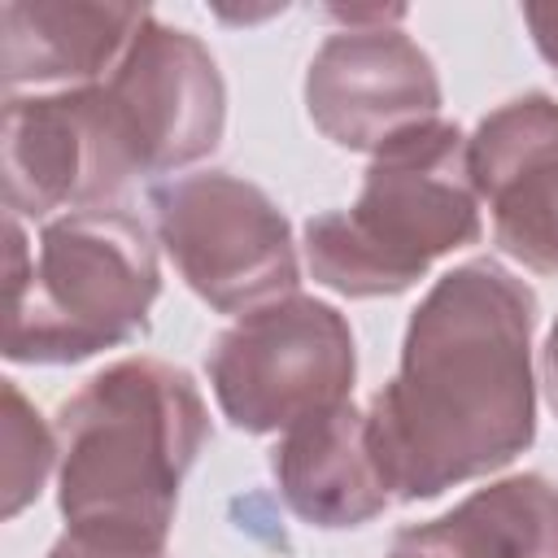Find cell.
Returning <instances> with one entry per match:
<instances>
[{
  "label": "cell",
  "instance_id": "6da1fadb",
  "mask_svg": "<svg viewBox=\"0 0 558 558\" xmlns=\"http://www.w3.org/2000/svg\"><path fill=\"white\" fill-rule=\"evenodd\" d=\"M536 296L493 257L453 266L410 314L366 432L397 501H427L514 462L536 436Z\"/></svg>",
  "mask_w": 558,
  "mask_h": 558
},
{
  "label": "cell",
  "instance_id": "7a4b0ae2",
  "mask_svg": "<svg viewBox=\"0 0 558 558\" xmlns=\"http://www.w3.org/2000/svg\"><path fill=\"white\" fill-rule=\"evenodd\" d=\"M209 440V410L187 371L122 357L57 410V506L65 527L166 541L179 484Z\"/></svg>",
  "mask_w": 558,
  "mask_h": 558
},
{
  "label": "cell",
  "instance_id": "3957f363",
  "mask_svg": "<svg viewBox=\"0 0 558 558\" xmlns=\"http://www.w3.org/2000/svg\"><path fill=\"white\" fill-rule=\"evenodd\" d=\"M475 240L480 196L466 170V135L440 118L371 157L353 209H327L305 222V262L340 296H397L436 257Z\"/></svg>",
  "mask_w": 558,
  "mask_h": 558
},
{
  "label": "cell",
  "instance_id": "277c9868",
  "mask_svg": "<svg viewBox=\"0 0 558 558\" xmlns=\"http://www.w3.org/2000/svg\"><path fill=\"white\" fill-rule=\"evenodd\" d=\"M9 235V323L4 357L31 366H70L148 331L161 292L148 227L126 209H70L39 235L35 262L17 214Z\"/></svg>",
  "mask_w": 558,
  "mask_h": 558
},
{
  "label": "cell",
  "instance_id": "5b68a950",
  "mask_svg": "<svg viewBox=\"0 0 558 558\" xmlns=\"http://www.w3.org/2000/svg\"><path fill=\"white\" fill-rule=\"evenodd\" d=\"M205 366L231 427L266 436L344 405L353 392L357 353L336 305L283 296L231 323L214 340Z\"/></svg>",
  "mask_w": 558,
  "mask_h": 558
},
{
  "label": "cell",
  "instance_id": "8992f818",
  "mask_svg": "<svg viewBox=\"0 0 558 558\" xmlns=\"http://www.w3.org/2000/svg\"><path fill=\"white\" fill-rule=\"evenodd\" d=\"M157 235L187 288L218 314H253L296 296L301 262L283 209L227 170L148 187Z\"/></svg>",
  "mask_w": 558,
  "mask_h": 558
},
{
  "label": "cell",
  "instance_id": "52a82bcc",
  "mask_svg": "<svg viewBox=\"0 0 558 558\" xmlns=\"http://www.w3.org/2000/svg\"><path fill=\"white\" fill-rule=\"evenodd\" d=\"M122 170L166 174L209 157L227 126V87L209 48L157 17L140 26L122 61L92 83Z\"/></svg>",
  "mask_w": 558,
  "mask_h": 558
},
{
  "label": "cell",
  "instance_id": "ba28073f",
  "mask_svg": "<svg viewBox=\"0 0 558 558\" xmlns=\"http://www.w3.org/2000/svg\"><path fill=\"white\" fill-rule=\"evenodd\" d=\"M310 122L349 153H379L397 135L440 122L432 57L397 26H344L323 39L305 74Z\"/></svg>",
  "mask_w": 558,
  "mask_h": 558
},
{
  "label": "cell",
  "instance_id": "9c48e42d",
  "mask_svg": "<svg viewBox=\"0 0 558 558\" xmlns=\"http://www.w3.org/2000/svg\"><path fill=\"white\" fill-rule=\"evenodd\" d=\"M4 205L44 218L52 209H96L118 196L122 170L96 109V87H65L4 100Z\"/></svg>",
  "mask_w": 558,
  "mask_h": 558
},
{
  "label": "cell",
  "instance_id": "30bf717a",
  "mask_svg": "<svg viewBox=\"0 0 558 558\" xmlns=\"http://www.w3.org/2000/svg\"><path fill=\"white\" fill-rule=\"evenodd\" d=\"M466 170L501 253L558 275V100L527 92L493 109L466 140Z\"/></svg>",
  "mask_w": 558,
  "mask_h": 558
},
{
  "label": "cell",
  "instance_id": "8fae6325",
  "mask_svg": "<svg viewBox=\"0 0 558 558\" xmlns=\"http://www.w3.org/2000/svg\"><path fill=\"white\" fill-rule=\"evenodd\" d=\"M148 17L144 4L9 0L0 9V78L9 96L17 87H92L122 61Z\"/></svg>",
  "mask_w": 558,
  "mask_h": 558
},
{
  "label": "cell",
  "instance_id": "7c38bea8",
  "mask_svg": "<svg viewBox=\"0 0 558 558\" xmlns=\"http://www.w3.org/2000/svg\"><path fill=\"white\" fill-rule=\"evenodd\" d=\"M270 471L288 510L314 527H362L392 497L371 449L366 414L349 401L292 423L270 453Z\"/></svg>",
  "mask_w": 558,
  "mask_h": 558
},
{
  "label": "cell",
  "instance_id": "4fadbf2b",
  "mask_svg": "<svg viewBox=\"0 0 558 558\" xmlns=\"http://www.w3.org/2000/svg\"><path fill=\"white\" fill-rule=\"evenodd\" d=\"M388 558H558V484L510 475L432 523L401 527Z\"/></svg>",
  "mask_w": 558,
  "mask_h": 558
},
{
  "label": "cell",
  "instance_id": "5bb4252c",
  "mask_svg": "<svg viewBox=\"0 0 558 558\" xmlns=\"http://www.w3.org/2000/svg\"><path fill=\"white\" fill-rule=\"evenodd\" d=\"M57 462V432L44 427L39 410L22 397V388L13 379H4V484H0V514L13 519L17 510H26L48 471Z\"/></svg>",
  "mask_w": 558,
  "mask_h": 558
},
{
  "label": "cell",
  "instance_id": "9a60e30c",
  "mask_svg": "<svg viewBox=\"0 0 558 558\" xmlns=\"http://www.w3.org/2000/svg\"><path fill=\"white\" fill-rule=\"evenodd\" d=\"M48 558H166V541L113 527H65Z\"/></svg>",
  "mask_w": 558,
  "mask_h": 558
},
{
  "label": "cell",
  "instance_id": "2e32d148",
  "mask_svg": "<svg viewBox=\"0 0 558 558\" xmlns=\"http://www.w3.org/2000/svg\"><path fill=\"white\" fill-rule=\"evenodd\" d=\"M523 22L532 31L536 52L558 70V4H523Z\"/></svg>",
  "mask_w": 558,
  "mask_h": 558
},
{
  "label": "cell",
  "instance_id": "e0dca14e",
  "mask_svg": "<svg viewBox=\"0 0 558 558\" xmlns=\"http://www.w3.org/2000/svg\"><path fill=\"white\" fill-rule=\"evenodd\" d=\"M541 371H545V397H549V405H554V414H558V323H554L549 336H545Z\"/></svg>",
  "mask_w": 558,
  "mask_h": 558
}]
</instances>
